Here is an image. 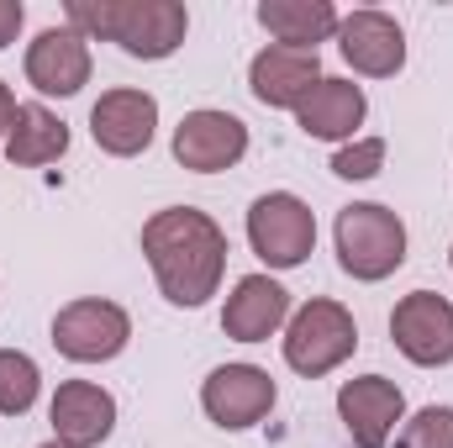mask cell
Segmentation results:
<instances>
[{
    "instance_id": "1",
    "label": "cell",
    "mask_w": 453,
    "mask_h": 448,
    "mask_svg": "<svg viewBox=\"0 0 453 448\" xmlns=\"http://www.w3.org/2000/svg\"><path fill=\"white\" fill-rule=\"evenodd\" d=\"M142 259L169 306H206L226 274V232L196 206H164L142 222Z\"/></svg>"
},
{
    "instance_id": "2",
    "label": "cell",
    "mask_w": 453,
    "mask_h": 448,
    "mask_svg": "<svg viewBox=\"0 0 453 448\" xmlns=\"http://www.w3.org/2000/svg\"><path fill=\"white\" fill-rule=\"evenodd\" d=\"M64 16H69V32H80L85 42H116L127 58H142V64L169 58L190 32V16L180 0H69Z\"/></svg>"
},
{
    "instance_id": "3",
    "label": "cell",
    "mask_w": 453,
    "mask_h": 448,
    "mask_svg": "<svg viewBox=\"0 0 453 448\" xmlns=\"http://www.w3.org/2000/svg\"><path fill=\"white\" fill-rule=\"evenodd\" d=\"M333 237H338L342 274H353L364 285H374V280H385V274H395L406 264V222L380 201L342 206Z\"/></svg>"
},
{
    "instance_id": "4",
    "label": "cell",
    "mask_w": 453,
    "mask_h": 448,
    "mask_svg": "<svg viewBox=\"0 0 453 448\" xmlns=\"http://www.w3.org/2000/svg\"><path fill=\"white\" fill-rule=\"evenodd\" d=\"M353 348H358V322L348 306L327 301V296L306 301L285 328V364L306 380L333 375L342 359H353Z\"/></svg>"
},
{
    "instance_id": "5",
    "label": "cell",
    "mask_w": 453,
    "mask_h": 448,
    "mask_svg": "<svg viewBox=\"0 0 453 448\" xmlns=\"http://www.w3.org/2000/svg\"><path fill=\"white\" fill-rule=\"evenodd\" d=\"M248 243L269 269H301L317 248V217L301 196L269 190L248 206Z\"/></svg>"
},
{
    "instance_id": "6",
    "label": "cell",
    "mask_w": 453,
    "mask_h": 448,
    "mask_svg": "<svg viewBox=\"0 0 453 448\" xmlns=\"http://www.w3.org/2000/svg\"><path fill=\"white\" fill-rule=\"evenodd\" d=\"M127 337H132V317L101 296H80L53 317V348L74 364H106L127 348Z\"/></svg>"
},
{
    "instance_id": "7",
    "label": "cell",
    "mask_w": 453,
    "mask_h": 448,
    "mask_svg": "<svg viewBox=\"0 0 453 448\" xmlns=\"http://www.w3.org/2000/svg\"><path fill=\"white\" fill-rule=\"evenodd\" d=\"M390 337L395 348L422 364V369H443L453 364V301H443L438 290H411L395 301L390 312Z\"/></svg>"
},
{
    "instance_id": "8",
    "label": "cell",
    "mask_w": 453,
    "mask_h": 448,
    "mask_svg": "<svg viewBox=\"0 0 453 448\" xmlns=\"http://www.w3.org/2000/svg\"><path fill=\"white\" fill-rule=\"evenodd\" d=\"M274 380H269V369H258V364H222V369H211L206 375V385H201V406H206V417L226 428V433H242V428H258L269 412H274Z\"/></svg>"
},
{
    "instance_id": "9",
    "label": "cell",
    "mask_w": 453,
    "mask_h": 448,
    "mask_svg": "<svg viewBox=\"0 0 453 448\" xmlns=\"http://www.w3.org/2000/svg\"><path fill=\"white\" fill-rule=\"evenodd\" d=\"M338 417L353 448H385L395 438V422H406V396L385 375H358L338 385Z\"/></svg>"
},
{
    "instance_id": "10",
    "label": "cell",
    "mask_w": 453,
    "mask_h": 448,
    "mask_svg": "<svg viewBox=\"0 0 453 448\" xmlns=\"http://www.w3.org/2000/svg\"><path fill=\"white\" fill-rule=\"evenodd\" d=\"M322 58L311 48H285V42H269L253 64H248V90L258 106L269 112H296L317 85H322Z\"/></svg>"
},
{
    "instance_id": "11",
    "label": "cell",
    "mask_w": 453,
    "mask_h": 448,
    "mask_svg": "<svg viewBox=\"0 0 453 448\" xmlns=\"http://www.w3.org/2000/svg\"><path fill=\"white\" fill-rule=\"evenodd\" d=\"M338 53L353 64V74L390 80V74H401V64H406V32H401L395 16L364 5V11L338 16Z\"/></svg>"
},
{
    "instance_id": "12",
    "label": "cell",
    "mask_w": 453,
    "mask_h": 448,
    "mask_svg": "<svg viewBox=\"0 0 453 448\" xmlns=\"http://www.w3.org/2000/svg\"><path fill=\"white\" fill-rule=\"evenodd\" d=\"M90 69H96L90 64V42L80 32H69V27H48L27 48V85L37 96L69 101V96H80L90 85Z\"/></svg>"
},
{
    "instance_id": "13",
    "label": "cell",
    "mask_w": 453,
    "mask_h": 448,
    "mask_svg": "<svg viewBox=\"0 0 453 448\" xmlns=\"http://www.w3.org/2000/svg\"><path fill=\"white\" fill-rule=\"evenodd\" d=\"M153 132H158V101L148 96V90H106L96 106H90V137L101 143V153H111V158H137V153H148V143H153Z\"/></svg>"
},
{
    "instance_id": "14",
    "label": "cell",
    "mask_w": 453,
    "mask_h": 448,
    "mask_svg": "<svg viewBox=\"0 0 453 448\" xmlns=\"http://www.w3.org/2000/svg\"><path fill=\"white\" fill-rule=\"evenodd\" d=\"M242 153H248V127L232 112L201 106V112H190L174 127V158L185 169H196V174H222Z\"/></svg>"
},
{
    "instance_id": "15",
    "label": "cell",
    "mask_w": 453,
    "mask_h": 448,
    "mask_svg": "<svg viewBox=\"0 0 453 448\" xmlns=\"http://www.w3.org/2000/svg\"><path fill=\"white\" fill-rule=\"evenodd\" d=\"M290 322V290L269 274H242L222 306V333L232 343H269Z\"/></svg>"
},
{
    "instance_id": "16",
    "label": "cell",
    "mask_w": 453,
    "mask_h": 448,
    "mask_svg": "<svg viewBox=\"0 0 453 448\" xmlns=\"http://www.w3.org/2000/svg\"><path fill=\"white\" fill-rule=\"evenodd\" d=\"M48 417H53V444L96 448V444L111 438L116 401H111V390H101V385H90V380H64V385L53 390Z\"/></svg>"
},
{
    "instance_id": "17",
    "label": "cell",
    "mask_w": 453,
    "mask_h": 448,
    "mask_svg": "<svg viewBox=\"0 0 453 448\" xmlns=\"http://www.w3.org/2000/svg\"><path fill=\"white\" fill-rule=\"evenodd\" d=\"M364 112H369V101H364V90H358L353 80H322V85L296 106V127H301L306 137L342 143V137H353V132L364 127Z\"/></svg>"
},
{
    "instance_id": "18",
    "label": "cell",
    "mask_w": 453,
    "mask_h": 448,
    "mask_svg": "<svg viewBox=\"0 0 453 448\" xmlns=\"http://www.w3.org/2000/svg\"><path fill=\"white\" fill-rule=\"evenodd\" d=\"M258 27L285 48H311L338 37V5L333 0H258Z\"/></svg>"
},
{
    "instance_id": "19",
    "label": "cell",
    "mask_w": 453,
    "mask_h": 448,
    "mask_svg": "<svg viewBox=\"0 0 453 448\" xmlns=\"http://www.w3.org/2000/svg\"><path fill=\"white\" fill-rule=\"evenodd\" d=\"M69 153V127L64 116H53L48 106H16L11 116V132H5V158L21 164V169H42V164H58Z\"/></svg>"
},
{
    "instance_id": "20",
    "label": "cell",
    "mask_w": 453,
    "mask_h": 448,
    "mask_svg": "<svg viewBox=\"0 0 453 448\" xmlns=\"http://www.w3.org/2000/svg\"><path fill=\"white\" fill-rule=\"evenodd\" d=\"M37 390H42L37 364L16 348H0V417H27L37 406Z\"/></svg>"
},
{
    "instance_id": "21",
    "label": "cell",
    "mask_w": 453,
    "mask_h": 448,
    "mask_svg": "<svg viewBox=\"0 0 453 448\" xmlns=\"http://www.w3.org/2000/svg\"><path fill=\"white\" fill-rule=\"evenodd\" d=\"M395 448H453V406H422L401 428Z\"/></svg>"
},
{
    "instance_id": "22",
    "label": "cell",
    "mask_w": 453,
    "mask_h": 448,
    "mask_svg": "<svg viewBox=\"0 0 453 448\" xmlns=\"http://www.w3.org/2000/svg\"><path fill=\"white\" fill-rule=\"evenodd\" d=\"M380 169H385V137H358V143H342L333 153L338 180H374Z\"/></svg>"
},
{
    "instance_id": "23",
    "label": "cell",
    "mask_w": 453,
    "mask_h": 448,
    "mask_svg": "<svg viewBox=\"0 0 453 448\" xmlns=\"http://www.w3.org/2000/svg\"><path fill=\"white\" fill-rule=\"evenodd\" d=\"M21 21H27V11H21V0H0V48H11V42H16V32H21Z\"/></svg>"
},
{
    "instance_id": "24",
    "label": "cell",
    "mask_w": 453,
    "mask_h": 448,
    "mask_svg": "<svg viewBox=\"0 0 453 448\" xmlns=\"http://www.w3.org/2000/svg\"><path fill=\"white\" fill-rule=\"evenodd\" d=\"M11 116H16V96H11V85L0 80V148H5V132H11Z\"/></svg>"
},
{
    "instance_id": "25",
    "label": "cell",
    "mask_w": 453,
    "mask_h": 448,
    "mask_svg": "<svg viewBox=\"0 0 453 448\" xmlns=\"http://www.w3.org/2000/svg\"><path fill=\"white\" fill-rule=\"evenodd\" d=\"M42 448H64V444H42Z\"/></svg>"
},
{
    "instance_id": "26",
    "label": "cell",
    "mask_w": 453,
    "mask_h": 448,
    "mask_svg": "<svg viewBox=\"0 0 453 448\" xmlns=\"http://www.w3.org/2000/svg\"><path fill=\"white\" fill-rule=\"evenodd\" d=\"M449 259H453V248H449Z\"/></svg>"
}]
</instances>
